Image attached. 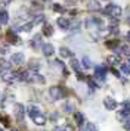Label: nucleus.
I'll use <instances>...</instances> for the list:
<instances>
[{"mask_svg": "<svg viewBox=\"0 0 130 131\" xmlns=\"http://www.w3.org/2000/svg\"><path fill=\"white\" fill-rule=\"evenodd\" d=\"M102 12L108 15V16H112V18H120L121 13H123V9L118 6V5H108L102 9Z\"/></svg>", "mask_w": 130, "mask_h": 131, "instance_id": "f257e3e1", "label": "nucleus"}, {"mask_svg": "<svg viewBox=\"0 0 130 131\" xmlns=\"http://www.w3.org/2000/svg\"><path fill=\"white\" fill-rule=\"evenodd\" d=\"M129 115H130V102L124 100L123 103H121V111L117 112V118L120 119L121 122H124L126 119L129 118Z\"/></svg>", "mask_w": 130, "mask_h": 131, "instance_id": "f03ea898", "label": "nucleus"}, {"mask_svg": "<svg viewBox=\"0 0 130 131\" xmlns=\"http://www.w3.org/2000/svg\"><path fill=\"white\" fill-rule=\"evenodd\" d=\"M49 94H50L52 99L58 100V99H64L65 96H67V93H65V90L62 89V87H59V85H52V87L49 89Z\"/></svg>", "mask_w": 130, "mask_h": 131, "instance_id": "7ed1b4c3", "label": "nucleus"}, {"mask_svg": "<svg viewBox=\"0 0 130 131\" xmlns=\"http://www.w3.org/2000/svg\"><path fill=\"white\" fill-rule=\"evenodd\" d=\"M13 113H15V118L18 119V122H22L24 116H25V107L22 103H15L13 106Z\"/></svg>", "mask_w": 130, "mask_h": 131, "instance_id": "20e7f679", "label": "nucleus"}, {"mask_svg": "<svg viewBox=\"0 0 130 131\" xmlns=\"http://www.w3.org/2000/svg\"><path fill=\"white\" fill-rule=\"evenodd\" d=\"M25 113H28L30 118L34 119V118H37L39 115H41V111H40V107L39 106H35V105H30V106L25 109Z\"/></svg>", "mask_w": 130, "mask_h": 131, "instance_id": "39448f33", "label": "nucleus"}, {"mask_svg": "<svg viewBox=\"0 0 130 131\" xmlns=\"http://www.w3.org/2000/svg\"><path fill=\"white\" fill-rule=\"evenodd\" d=\"M100 25H102V19L96 18V16H93V18H87V19H86V27H87L89 30L98 28V27H100Z\"/></svg>", "mask_w": 130, "mask_h": 131, "instance_id": "423d86ee", "label": "nucleus"}, {"mask_svg": "<svg viewBox=\"0 0 130 131\" xmlns=\"http://www.w3.org/2000/svg\"><path fill=\"white\" fill-rule=\"evenodd\" d=\"M2 80L6 81V83H12L16 80V74L11 69H6V71H2Z\"/></svg>", "mask_w": 130, "mask_h": 131, "instance_id": "0eeeda50", "label": "nucleus"}, {"mask_svg": "<svg viewBox=\"0 0 130 131\" xmlns=\"http://www.w3.org/2000/svg\"><path fill=\"white\" fill-rule=\"evenodd\" d=\"M104 106H105L106 111H115V107L118 106V103L115 99H112V97H105L104 99Z\"/></svg>", "mask_w": 130, "mask_h": 131, "instance_id": "6e6552de", "label": "nucleus"}, {"mask_svg": "<svg viewBox=\"0 0 130 131\" xmlns=\"http://www.w3.org/2000/svg\"><path fill=\"white\" fill-rule=\"evenodd\" d=\"M95 77L98 78V80H105V77H106V66H104V65L95 66Z\"/></svg>", "mask_w": 130, "mask_h": 131, "instance_id": "1a4fd4ad", "label": "nucleus"}, {"mask_svg": "<svg viewBox=\"0 0 130 131\" xmlns=\"http://www.w3.org/2000/svg\"><path fill=\"white\" fill-rule=\"evenodd\" d=\"M24 60H25V56L21 52H16L11 56V63H13V65H21V63H24Z\"/></svg>", "mask_w": 130, "mask_h": 131, "instance_id": "9d476101", "label": "nucleus"}, {"mask_svg": "<svg viewBox=\"0 0 130 131\" xmlns=\"http://www.w3.org/2000/svg\"><path fill=\"white\" fill-rule=\"evenodd\" d=\"M41 53L44 54L46 58L52 56V54L55 53V47H53V44H50V43H44V44L41 46Z\"/></svg>", "mask_w": 130, "mask_h": 131, "instance_id": "9b49d317", "label": "nucleus"}, {"mask_svg": "<svg viewBox=\"0 0 130 131\" xmlns=\"http://www.w3.org/2000/svg\"><path fill=\"white\" fill-rule=\"evenodd\" d=\"M6 38H7V41L12 43V44H19V38H18L16 32L13 30H9L7 31V34H6Z\"/></svg>", "mask_w": 130, "mask_h": 131, "instance_id": "f8f14e48", "label": "nucleus"}, {"mask_svg": "<svg viewBox=\"0 0 130 131\" xmlns=\"http://www.w3.org/2000/svg\"><path fill=\"white\" fill-rule=\"evenodd\" d=\"M31 46L34 49H39L43 46V40H41V34H35L33 38H31Z\"/></svg>", "mask_w": 130, "mask_h": 131, "instance_id": "ddd939ff", "label": "nucleus"}, {"mask_svg": "<svg viewBox=\"0 0 130 131\" xmlns=\"http://www.w3.org/2000/svg\"><path fill=\"white\" fill-rule=\"evenodd\" d=\"M56 22H58V27H59V28H62V30H68V24H70L68 18H65V16H59Z\"/></svg>", "mask_w": 130, "mask_h": 131, "instance_id": "4468645a", "label": "nucleus"}, {"mask_svg": "<svg viewBox=\"0 0 130 131\" xmlns=\"http://www.w3.org/2000/svg\"><path fill=\"white\" fill-rule=\"evenodd\" d=\"M28 66H30V69L31 71H34V72H37L39 69H40V60L39 59H30V62H28Z\"/></svg>", "mask_w": 130, "mask_h": 131, "instance_id": "2eb2a0df", "label": "nucleus"}, {"mask_svg": "<svg viewBox=\"0 0 130 131\" xmlns=\"http://www.w3.org/2000/svg\"><path fill=\"white\" fill-rule=\"evenodd\" d=\"M0 122L5 125V127L9 128V127H11V119H9V115L5 113V112H2V113H0Z\"/></svg>", "mask_w": 130, "mask_h": 131, "instance_id": "dca6fc26", "label": "nucleus"}, {"mask_svg": "<svg viewBox=\"0 0 130 131\" xmlns=\"http://www.w3.org/2000/svg\"><path fill=\"white\" fill-rule=\"evenodd\" d=\"M106 62L108 63H111V65H117V63H120V54H109L108 58H106Z\"/></svg>", "mask_w": 130, "mask_h": 131, "instance_id": "f3484780", "label": "nucleus"}, {"mask_svg": "<svg viewBox=\"0 0 130 131\" xmlns=\"http://www.w3.org/2000/svg\"><path fill=\"white\" fill-rule=\"evenodd\" d=\"M80 19H72V21H70V24H68V30H71V31H76V30H78L80 28Z\"/></svg>", "mask_w": 130, "mask_h": 131, "instance_id": "a211bd4d", "label": "nucleus"}, {"mask_svg": "<svg viewBox=\"0 0 130 131\" xmlns=\"http://www.w3.org/2000/svg\"><path fill=\"white\" fill-rule=\"evenodd\" d=\"M9 22V13L6 10H0V25H5Z\"/></svg>", "mask_w": 130, "mask_h": 131, "instance_id": "6ab92c4d", "label": "nucleus"}, {"mask_svg": "<svg viewBox=\"0 0 130 131\" xmlns=\"http://www.w3.org/2000/svg\"><path fill=\"white\" fill-rule=\"evenodd\" d=\"M33 122H34L35 125H44V124H46V116L41 113V115H39L37 118L33 119Z\"/></svg>", "mask_w": 130, "mask_h": 131, "instance_id": "aec40b11", "label": "nucleus"}, {"mask_svg": "<svg viewBox=\"0 0 130 131\" xmlns=\"http://www.w3.org/2000/svg\"><path fill=\"white\" fill-rule=\"evenodd\" d=\"M43 34L46 37H50L53 34V27L52 25H49V24H46V25H43Z\"/></svg>", "mask_w": 130, "mask_h": 131, "instance_id": "412c9836", "label": "nucleus"}, {"mask_svg": "<svg viewBox=\"0 0 130 131\" xmlns=\"http://www.w3.org/2000/svg\"><path fill=\"white\" fill-rule=\"evenodd\" d=\"M74 119H76V122L78 125L84 124V115H83L81 112H76V113H74Z\"/></svg>", "mask_w": 130, "mask_h": 131, "instance_id": "4be33fe9", "label": "nucleus"}, {"mask_svg": "<svg viewBox=\"0 0 130 131\" xmlns=\"http://www.w3.org/2000/svg\"><path fill=\"white\" fill-rule=\"evenodd\" d=\"M59 53H61L62 58H71V56H72V52H71L70 49H67V47H61L59 49Z\"/></svg>", "mask_w": 130, "mask_h": 131, "instance_id": "5701e85b", "label": "nucleus"}, {"mask_svg": "<svg viewBox=\"0 0 130 131\" xmlns=\"http://www.w3.org/2000/svg\"><path fill=\"white\" fill-rule=\"evenodd\" d=\"M89 9L90 10H100V6L98 0H89Z\"/></svg>", "mask_w": 130, "mask_h": 131, "instance_id": "b1692460", "label": "nucleus"}, {"mask_svg": "<svg viewBox=\"0 0 130 131\" xmlns=\"http://www.w3.org/2000/svg\"><path fill=\"white\" fill-rule=\"evenodd\" d=\"M105 44H106V47H109V49H112V50H115V49L118 47V40H106Z\"/></svg>", "mask_w": 130, "mask_h": 131, "instance_id": "393cba45", "label": "nucleus"}, {"mask_svg": "<svg viewBox=\"0 0 130 131\" xmlns=\"http://www.w3.org/2000/svg\"><path fill=\"white\" fill-rule=\"evenodd\" d=\"M71 66H72V68L76 69V72H77V74H80V69H81V65H80V62H78L77 59H74V58L71 59Z\"/></svg>", "mask_w": 130, "mask_h": 131, "instance_id": "a878e982", "label": "nucleus"}, {"mask_svg": "<svg viewBox=\"0 0 130 131\" xmlns=\"http://www.w3.org/2000/svg\"><path fill=\"white\" fill-rule=\"evenodd\" d=\"M53 131H74V130H72V127H70V125H56L53 128Z\"/></svg>", "mask_w": 130, "mask_h": 131, "instance_id": "bb28decb", "label": "nucleus"}, {"mask_svg": "<svg viewBox=\"0 0 130 131\" xmlns=\"http://www.w3.org/2000/svg\"><path fill=\"white\" fill-rule=\"evenodd\" d=\"M81 66L83 68H86V69H89L90 66H92V62H90V59H89L87 56H84L81 59Z\"/></svg>", "mask_w": 130, "mask_h": 131, "instance_id": "cd10ccee", "label": "nucleus"}, {"mask_svg": "<svg viewBox=\"0 0 130 131\" xmlns=\"http://www.w3.org/2000/svg\"><path fill=\"white\" fill-rule=\"evenodd\" d=\"M43 21H44V15L43 13H39V15H35L34 21H31V22H33V25H35V24H41Z\"/></svg>", "mask_w": 130, "mask_h": 131, "instance_id": "c85d7f7f", "label": "nucleus"}, {"mask_svg": "<svg viewBox=\"0 0 130 131\" xmlns=\"http://www.w3.org/2000/svg\"><path fill=\"white\" fill-rule=\"evenodd\" d=\"M86 131H99V128H98V125L95 124V122H87Z\"/></svg>", "mask_w": 130, "mask_h": 131, "instance_id": "c756f323", "label": "nucleus"}, {"mask_svg": "<svg viewBox=\"0 0 130 131\" xmlns=\"http://www.w3.org/2000/svg\"><path fill=\"white\" fill-rule=\"evenodd\" d=\"M121 72H123L124 75H130V66L127 63H123L121 65Z\"/></svg>", "mask_w": 130, "mask_h": 131, "instance_id": "7c9ffc66", "label": "nucleus"}, {"mask_svg": "<svg viewBox=\"0 0 130 131\" xmlns=\"http://www.w3.org/2000/svg\"><path fill=\"white\" fill-rule=\"evenodd\" d=\"M31 28H33V22H28V24L22 25L19 30H22V31H25V32H28V31H31Z\"/></svg>", "mask_w": 130, "mask_h": 131, "instance_id": "2f4dec72", "label": "nucleus"}, {"mask_svg": "<svg viewBox=\"0 0 130 131\" xmlns=\"http://www.w3.org/2000/svg\"><path fill=\"white\" fill-rule=\"evenodd\" d=\"M53 10H55V12H59V13H64L65 12V9L61 6V5H58V3H55V5H53Z\"/></svg>", "mask_w": 130, "mask_h": 131, "instance_id": "473e14b6", "label": "nucleus"}, {"mask_svg": "<svg viewBox=\"0 0 130 131\" xmlns=\"http://www.w3.org/2000/svg\"><path fill=\"white\" fill-rule=\"evenodd\" d=\"M52 65H53V66H56V68H59V69H64V68H65L64 63H62L61 60H58V59H56V60H53V62H52Z\"/></svg>", "mask_w": 130, "mask_h": 131, "instance_id": "72a5a7b5", "label": "nucleus"}, {"mask_svg": "<svg viewBox=\"0 0 130 131\" xmlns=\"http://www.w3.org/2000/svg\"><path fill=\"white\" fill-rule=\"evenodd\" d=\"M64 111L65 112H72V105L68 103V102H65L64 103Z\"/></svg>", "mask_w": 130, "mask_h": 131, "instance_id": "f704fd0d", "label": "nucleus"}, {"mask_svg": "<svg viewBox=\"0 0 130 131\" xmlns=\"http://www.w3.org/2000/svg\"><path fill=\"white\" fill-rule=\"evenodd\" d=\"M49 118H50V121H53V122H55V121H58V118H59V113H58V112H52V113H50V116H49Z\"/></svg>", "mask_w": 130, "mask_h": 131, "instance_id": "c9c22d12", "label": "nucleus"}, {"mask_svg": "<svg viewBox=\"0 0 130 131\" xmlns=\"http://www.w3.org/2000/svg\"><path fill=\"white\" fill-rule=\"evenodd\" d=\"M123 127H124V130H127V131H130V118H127L126 121H124V124H123Z\"/></svg>", "mask_w": 130, "mask_h": 131, "instance_id": "e433bc0d", "label": "nucleus"}, {"mask_svg": "<svg viewBox=\"0 0 130 131\" xmlns=\"http://www.w3.org/2000/svg\"><path fill=\"white\" fill-rule=\"evenodd\" d=\"M87 83H89V87H90V89H96V84H95L92 80H87Z\"/></svg>", "mask_w": 130, "mask_h": 131, "instance_id": "4c0bfd02", "label": "nucleus"}, {"mask_svg": "<svg viewBox=\"0 0 130 131\" xmlns=\"http://www.w3.org/2000/svg\"><path fill=\"white\" fill-rule=\"evenodd\" d=\"M9 2H12V0H2V6H6Z\"/></svg>", "mask_w": 130, "mask_h": 131, "instance_id": "58836bf2", "label": "nucleus"}, {"mask_svg": "<svg viewBox=\"0 0 130 131\" xmlns=\"http://www.w3.org/2000/svg\"><path fill=\"white\" fill-rule=\"evenodd\" d=\"M112 74H114L115 77H120V72H118L117 69H112Z\"/></svg>", "mask_w": 130, "mask_h": 131, "instance_id": "ea45409f", "label": "nucleus"}, {"mask_svg": "<svg viewBox=\"0 0 130 131\" xmlns=\"http://www.w3.org/2000/svg\"><path fill=\"white\" fill-rule=\"evenodd\" d=\"M68 3H70V5H74V3H76V0H67V5H68Z\"/></svg>", "mask_w": 130, "mask_h": 131, "instance_id": "a19ab883", "label": "nucleus"}, {"mask_svg": "<svg viewBox=\"0 0 130 131\" xmlns=\"http://www.w3.org/2000/svg\"><path fill=\"white\" fill-rule=\"evenodd\" d=\"M126 38H127V40H129V41H130V31H129V32H127V34H126Z\"/></svg>", "mask_w": 130, "mask_h": 131, "instance_id": "79ce46f5", "label": "nucleus"}, {"mask_svg": "<svg viewBox=\"0 0 130 131\" xmlns=\"http://www.w3.org/2000/svg\"><path fill=\"white\" fill-rule=\"evenodd\" d=\"M127 22H129V24H130V16H129V18H127Z\"/></svg>", "mask_w": 130, "mask_h": 131, "instance_id": "37998d69", "label": "nucleus"}, {"mask_svg": "<svg viewBox=\"0 0 130 131\" xmlns=\"http://www.w3.org/2000/svg\"><path fill=\"white\" fill-rule=\"evenodd\" d=\"M127 65H129V66H130V59H129V62H127Z\"/></svg>", "mask_w": 130, "mask_h": 131, "instance_id": "c03bdc74", "label": "nucleus"}, {"mask_svg": "<svg viewBox=\"0 0 130 131\" xmlns=\"http://www.w3.org/2000/svg\"><path fill=\"white\" fill-rule=\"evenodd\" d=\"M0 99H2V91H0Z\"/></svg>", "mask_w": 130, "mask_h": 131, "instance_id": "a18cd8bd", "label": "nucleus"}, {"mask_svg": "<svg viewBox=\"0 0 130 131\" xmlns=\"http://www.w3.org/2000/svg\"><path fill=\"white\" fill-rule=\"evenodd\" d=\"M0 131H3V128H2V127H0Z\"/></svg>", "mask_w": 130, "mask_h": 131, "instance_id": "49530a36", "label": "nucleus"}, {"mask_svg": "<svg viewBox=\"0 0 130 131\" xmlns=\"http://www.w3.org/2000/svg\"><path fill=\"white\" fill-rule=\"evenodd\" d=\"M0 30H2V25H0Z\"/></svg>", "mask_w": 130, "mask_h": 131, "instance_id": "de8ad7c7", "label": "nucleus"}, {"mask_svg": "<svg viewBox=\"0 0 130 131\" xmlns=\"http://www.w3.org/2000/svg\"><path fill=\"white\" fill-rule=\"evenodd\" d=\"M80 131H83V130H80Z\"/></svg>", "mask_w": 130, "mask_h": 131, "instance_id": "09e8293b", "label": "nucleus"}, {"mask_svg": "<svg viewBox=\"0 0 130 131\" xmlns=\"http://www.w3.org/2000/svg\"><path fill=\"white\" fill-rule=\"evenodd\" d=\"M13 131H15V130H13Z\"/></svg>", "mask_w": 130, "mask_h": 131, "instance_id": "8fccbe9b", "label": "nucleus"}, {"mask_svg": "<svg viewBox=\"0 0 130 131\" xmlns=\"http://www.w3.org/2000/svg\"><path fill=\"white\" fill-rule=\"evenodd\" d=\"M105 2H106V0H105Z\"/></svg>", "mask_w": 130, "mask_h": 131, "instance_id": "3c124183", "label": "nucleus"}]
</instances>
